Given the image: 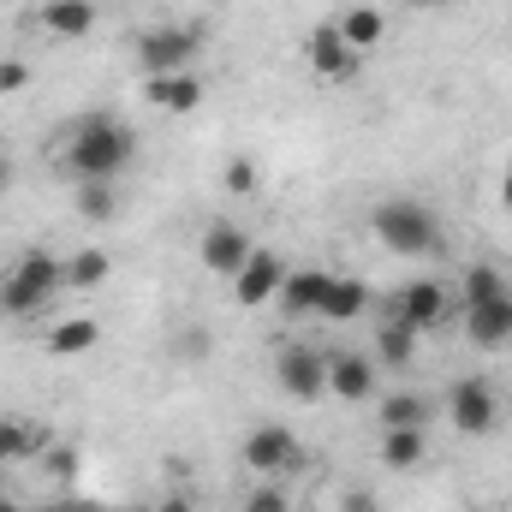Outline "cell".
Returning <instances> with one entry per match:
<instances>
[{
    "label": "cell",
    "mask_w": 512,
    "mask_h": 512,
    "mask_svg": "<svg viewBox=\"0 0 512 512\" xmlns=\"http://www.w3.org/2000/svg\"><path fill=\"white\" fill-rule=\"evenodd\" d=\"M459 292H465V310H471V304H495V298H501V292H512V286H507V274H501L495 262H471Z\"/></svg>",
    "instance_id": "ffe728a7"
},
{
    "label": "cell",
    "mask_w": 512,
    "mask_h": 512,
    "mask_svg": "<svg viewBox=\"0 0 512 512\" xmlns=\"http://www.w3.org/2000/svg\"><path fill=\"white\" fill-rule=\"evenodd\" d=\"M48 471H54V477H72V471H78V453H72V447L48 453Z\"/></svg>",
    "instance_id": "f546056e"
},
{
    "label": "cell",
    "mask_w": 512,
    "mask_h": 512,
    "mask_svg": "<svg viewBox=\"0 0 512 512\" xmlns=\"http://www.w3.org/2000/svg\"><path fill=\"white\" fill-rule=\"evenodd\" d=\"M334 24H340V36H346L358 54H364V48H376V42L387 36V12H382V6H352V12H340Z\"/></svg>",
    "instance_id": "2e32d148"
},
{
    "label": "cell",
    "mask_w": 512,
    "mask_h": 512,
    "mask_svg": "<svg viewBox=\"0 0 512 512\" xmlns=\"http://www.w3.org/2000/svg\"><path fill=\"white\" fill-rule=\"evenodd\" d=\"M42 24H48L54 36H90V30H96V6H90V0H48V6H42Z\"/></svg>",
    "instance_id": "e0dca14e"
},
{
    "label": "cell",
    "mask_w": 512,
    "mask_h": 512,
    "mask_svg": "<svg viewBox=\"0 0 512 512\" xmlns=\"http://www.w3.org/2000/svg\"><path fill=\"white\" fill-rule=\"evenodd\" d=\"M36 441H42V429H36V423H24V417H0V465L30 459V453H36Z\"/></svg>",
    "instance_id": "7402d4cb"
},
{
    "label": "cell",
    "mask_w": 512,
    "mask_h": 512,
    "mask_svg": "<svg viewBox=\"0 0 512 512\" xmlns=\"http://www.w3.org/2000/svg\"><path fill=\"white\" fill-rule=\"evenodd\" d=\"M6 179H12V161H6V155H0V191H6Z\"/></svg>",
    "instance_id": "836d02e7"
},
{
    "label": "cell",
    "mask_w": 512,
    "mask_h": 512,
    "mask_svg": "<svg viewBox=\"0 0 512 512\" xmlns=\"http://www.w3.org/2000/svg\"><path fill=\"white\" fill-rule=\"evenodd\" d=\"M364 310H370V286H364V280H334L316 316H328V322H352V316H364Z\"/></svg>",
    "instance_id": "ac0fdd59"
},
{
    "label": "cell",
    "mask_w": 512,
    "mask_h": 512,
    "mask_svg": "<svg viewBox=\"0 0 512 512\" xmlns=\"http://www.w3.org/2000/svg\"><path fill=\"white\" fill-rule=\"evenodd\" d=\"M274 382L286 387L292 399H322L328 393V352H316V346H286L280 358H274Z\"/></svg>",
    "instance_id": "277c9868"
},
{
    "label": "cell",
    "mask_w": 512,
    "mask_h": 512,
    "mask_svg": "<svg viewBox=\"0 0 512 512\" xmlns=\"http://www.w3.org/2000/svg\"><path fill=\"white\" fill-rule=\"evenodd\" d=\"M256 185H262L256 161L251 155H233V161H227V191H233V197H256Z\"/></svg>",
    "instance_id": "83f0119b"
},
{
    "label": "cell",
    "mask_w": 512,
    "mask_h": 512,
    "mask_svg": "<svg viewBox=\"0 0 512 512\" xmlns=\"http://www.w3.org/2000/svg\"><path fill=\"white\" fill-rule=\"evenodd\" d=\"M203 42H209L203 24H155V30L137 36V66H143L149 78H161V72H191V60H197Z\"/></svg>",
    "instance_id": "3957f363"
},
{
    "label": "cell",
    "mask_w": 512,
    "mask_h": 512,
    "mask_svg": "<svg viewBox=\"0 0 512 512\" xmlns=\"http://www.w3.org/2000/svg\"><path fill=\"white\" fill-rule=\"evenodd\" d=\"M197 256H203V268H209V274H239V268L251 262V233H245V227H233V221H209Z\"/></svg>",
    "instance_id": "52a82bcc"
},
{
    "label": "cell",
    "mask_w": 512,
    "mask_h": 512,
    "mask_svg": "<svg viewBox=\"0 0 512 512\" xmlns=\"http://www.w3.org/2000/svg\"><path fill=\"white\" fill-rule=\"evenodd\" d=\"M0 512H24V507H18V501H12V495H0Z\"/></svg>",
    "instance_id": "d590c367"
},
{
    "label": "cell",
    "mask_w": 512,
    "mask_h": 512,
    "mask_svg": "<svg viewBox=\"0 0 512 512\" xmlns=\"http://www.w3.org/2000/svg\"><path fill=\"white\" fill-rule=\"evenodd\" d=\"M42 304H48V298H42V292H30V286H18L12 274L0 280V310H6V316H36Z\"/></svg>",
    "instance_id": "4316f807"
},
{
    "label": "cell",
    "mask_w": 512,
    "mask_h": 512,
    "mask_svg": "<svg viewBox=\"0 0 512 512\" xmlns=\"http://www.w3.org/2000/svg\"><path fill=\"white\" fill-rule=\"evenodd\" d=\"M328 393L334 399H370L376 393V364L364 352H328Z\"/></svg>",
    "instance_id": "7c38bea8"
},
{
    "label": "cell",
    "mask_w": 512,
    "mask_h": 512,
    "mask_svg": "<svg viewBox=\"0 0 512 512\" xmlns=\"http://www.w3.org/2000/svg\"><path fill=\"white\" fill-rule=\"evenodd\" d=\"M423 417H429V399L423 393H393V399H382V429H423Z\"/></svg>",
    "instance_id": "484cf974"
},
{
    "label": "cell",
    "mask_w": 512,
    "mask_h": 512,
    "mask_svg": "<svg viewBox=\"0 0 512 512\" xmlns=\"http://www.w3.org/2000/svg\"><path fill=\"white\" fill-rule=\"evenodd\" d=\"M465 334H471V346H507L512 340V292H501L495 304H471L465 310Z\"/></svg>",
    "instance_id": "5bb4252c"
},
{
    "label": "cell",
    "mask_w": 512,
    "mask_h": 512,
    "mask_svg": "<svg viewBox=\"0 0 512 512\" xmlns=\"http://www.w3.org/2000/svg\"><path fill=\"white\" fill-rule=\"evenodd\" d=\"M370 227H376V239H382L393 256H429L435 245H441L435 209H423V203H411V197H387V203H376Z\"/></svg>",
    "instance_id": "7a4b0ae2"
},
{
    "label": "cell",
    "mask_w": 512,
    "mask_h": 512,
    "mask_svg": "<svg viewBox=\"0 0 512 512\" xmlns=\"http://www.w3.org/2000/svg\"><path fill=\"white\" fill-rule=\"evenodd\" d=\"M245 512H286V495L280 489H256L251 501H245Z\"/></svg>",
    "instance_id": "f1b7e54d"
},
{
    "label": "cell",
    "mask_w": 512,
    "mask_h": 512,
    "mask_svg": "<svg viewBox=\"0 0 512 512\" xmlns=\"http://www.w3.org/2000/svg\"><path fill=\"white\" fill-rule=\"evenodd\" d=\"M304 60L316 66V78H328V84H352L364 54L340 36V24H316V30H310V42H304Z\"/></svg>",
    "instance_id": "5b68a950"
},
{
    "label": "cell",
    "mask_w": 512,
    "mask_h": 512,
    "mask_svg": "<svg viewBox=\"0 0 512 512\" xmlns=\"http://www.w3.org/2000/svg\"><path fill=\"white\" fill-rule=\"evenodd\" d=\"M12 280H18V286H30V292H42V298H54V292L66 286V256L24 251L18 262H12Z\"/></svg>",
    "instance_id": "9a60e30c"
},
{
    "label": "cell",
    "mask_w": 512,
    "mask_h": 512,
    "mask_svg": "<svg viewBox=\"0 0 512 512\" xmlns=\"http://www.w3.org/2000/svg\"><path fill=\"white\" fill-rule=\"evenodd\" d=\"M24 84H30V72H24L18 60H6V66H0V90H24Z\"/></svg>",
    "instance_id": "4dcf8cb0"
},
{
    "label": "cell",
    "mask_w": 512,
    "mask_h": 512,
    "mask_svg": "<svg viewBox=\"0 0 512 512\" xmlns=\"http://www.w3.org/2000/svg\"><path fill=\"white\" fill-rule=\"evenodd\" d=\"M96 340H102V322L72 316V322H60V328L48 334V352H54V358H78V352H90Z\"/></svg>",
    "instance_id": "d6986e66"
},
{
    "label": "cell",
    "mask_w": 512,
    "mask_h": 512,
    "mask_svg": "<svg viewBox=\"0 0 512 512\" xmlns=\"http://www.w3.org/2000/svg\"><path fill=\"white\" fill-rule=\"evenodd\" d=\"M114 274V256L108 251H78V256H66V286H78V292H90V286H102Z\"/></svg>",
    "instance_id": "44dd1931"
},
{
    "label": "cell",
    "mask_w": 512,
    "mask_h": 512,
    "mask_svg": "<svg viewBox=\"0 0 512 512\" xmlns=\"http://www.w3.org/2000/svg\"><path fill=\"white\" fill-rule=\"evenodd\" d=\"M328 286H334L328 268H298V274L280 280V310H286V316H316L322 298H328Z\"/></svg>",
    "instance_id": "4fadbf2b"
},
{
    "label": "cell",
    "mask_w": 512,
    "mask_h": 512,
    "mask_svg": "<svg viewBox=\"0 0 512 512\" xmlns=\"http://www.w3.org/2000/svg\"><path fill=\"white\" fill-rule=\"evenodd\" d=\"M501 203H507V209H512V173H507V179H501Z\"/></svg>",
    "instance_id": "e575fe53"
},
{
    "label": "cell",
    "mask_w": 512,
    "mask_h": 512,
    "mask_svg": "<svg viewBox=\"0 0 512 512\" xmlns=\"http://www.w3.org/2000/svg\"><path fill=\"white\" fill-rule=\"evenodd\" d=\"M447 417L459 435H489L495 429V387L483 376H465V382L447 387Z\"/></svg>",
    "instance_id": "8992f818"
},
{
    "label": "cell",
    "mask_w": 512,
    "mask_h": 512,
    "mask_svg": "<svg viewBox=\"0 0 512 512\" xmlns=\"http://www.w3.org/2000/svg\"><path fill=\"white\" fill-rule=\"evenodd\" d=\"M161 512H191V501H185V495H167V501H161Z\"/></svg>",
    "instance_id": "d6a6232c"
},
{
    "label": "cell",
    "mask_w": 512,
    "mask_h": 512,
    "mask_svg": "<svg viewBox=\"0 0 512 512\" xmlns=\"http://www.w3.org/2000/svg\"><path fill=\"white\" fill-rule=\"evenodd\" d=\"M78 209H84V221H114V215H120L114 179H84V185H78Z\"/></svg>",
    "instance_id": "d4e9b609"
},
{
    "label": "cell",
    "mask_w": 512,
    "mask_h": 512,
    "mask_svg": "<svg viewBox=\"0 0 512 512\" xmlns=\"http://www.w3.org/2000/svg\"><path fill=\"white\" fill-rule=\"evenodd\" d=\"M143 96L161 108V114H197L203 108V78L197 72H161L143 84Z\"/></svg>",
    "instance_id": "8fae6325"
},
{
    "label": "cell",
    "mask_w": 512,
    "mask_h": 512,
    "mask_svg": "<svg viewBox=\"0 0 512 512\" xmlns=\"http://www.w3.org/2000/svg\"><path fill=\"white\" fill-rule=\"evenodd\" d=\"M131 155H137V131L120 126L114 114H84L78 131H72V143H66V155H60V167L84 185V179H120L131 167Z\"/></svg>",
    "instance_id": "6da1fadb"
},
{
    "label": "cell",
    "mask_w": 512,
    "mask_h": 512,
    "mask_svg": "<svg viewBox=\"0 0 512 512\" xmlns=\"http://www.w3.org/2000/svg\"><path fill=\"white\" fill-rule=\"evenodd\" d=\"M298 459V435L286 429V423H262L245 435V465L251 471H280V465H292Z\"/></svg>",
    "instance_id": "30bf717a"
},
{
    "label": "cell",
    "mask_w": 512,
    "mask_h": 512,
    "mask_svg": "<svg viewBox=\"0 0 512 512\" xmlns=\"http://www.w3.org/2000/svg\"><path fill=\"white\" fill-rule=\"evenodd\" d=\"M393 316L411 322L417 334H423V328H441V322H447V286H441V280H411V286L393 298Z\"/></svg>",
    "instance_id": "ba28073f"
},
{
    "label": "cell",
    "mask_w": 512,
    "mask_h": 512,
    "mask_svg": "<svg viewBox=\"0 0 512 512\" xmlns=\"http://www.w3.org/2000/svg\"><path fill=\"white\" fill-rule=\"evenodd\" d=\"M346 512H376V501H370V489H352V495H346Z\"/></svg>",
    "instance_id": "1f68e13d"
},
{
    "label": "cell",
    "mask_w": 512,
    "mask_h": 512,
    "mask_svg": "<svg viewBox=\"0 0 512 512\" xmlns=\"http://www.w3.org/2000/svg\"><path fill=\"white\" fill-rule=\"evenodd\" d=\"M423 459V429H387L382 435V465L387 471H411Z\"/></svg>",
    "instance_id": "cb8c5ba5"
},
{
    "label": "cell",
    "mask_w": 512,
    "mask_h": 512,
    "mask_svg": "<svg viewBox=\"0 0 512 512\" xmlns=\"http://www.w3.org/2000/svg\"><path fill=\"white\" fill-rule=\"evenodd\" d=\"M280 280H286V262L274 251H251V262L233 274V298L239 304H268V298H280Z\"/></svg>",
    "instance_id": "9c48e42d"
},
{
    "label": "cell",
    "mask_w": 512,
    "mask_h": 512,
    "mask_svg": "<svg viewBox=\"0 0 512 512\" xmlns=\"http://www.w3.org/2000/svg\"><path fill=\"white\" fill-rule=\"evenodd\" d=\"M376 352H382V364H411V352H417V328L411 322H399V316H387L382 334H376Z\"/></svg>",
    "instance_id": "603a6c76"
}]
</instances>
